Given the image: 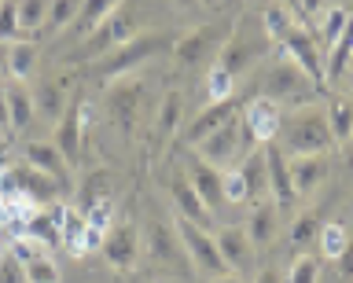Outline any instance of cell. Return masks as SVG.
I'll return each mask as SVG.
<instances>
[{
	"label": "cell",
	"mask_w": 353,
	"mask_h": 283,
	"mask_svg": "<svg viewBox=\"0 0 353 283\" xmlns=\"http://www.w3.org/2000/svg\"><path fill=\"white\" fill-rule=\"evenodd\" d=\"M272 144L280 147L287 158L291 155H327V151L335 147V136H331L327 118L320 107H302V111L287 114L280 122V133H276Z\"/></svg>",
	"instance_id": "1"
},
{
	"label": "cell",
	"mask_w": 353,
	"mask_h": 283,
	"mask_svg": "<svg viewBox=\"0 0 353 283\" xmlns=\"http://www.w3.org/2000/svg\"><path fill=\"white\" fill-rule=\"evenodd\" d=\"M192 151L203 162H210V166H217V169H236L250 151H258V144L250 140L247 125H243V114H236V118H228L221 129H214L210 136H203Z\"/></svg>",
	"instance_id": "2"
},
{
	"label": "cell",
	"mask_w": 353,
	"mask_h": 283,
	"mask_svg": "<svg viewBox=\"0 0 353 283\" xmlns=\"http://www.w3.org/2000/svg\"><path fill=\"white\" fill-rule=\"evenodd\" d=\"M173 48V37L170 34H137L132 41H125V45H118L114 52H107V56L92 59V74L99 81H110V78H125V74H132L140 67V63L154 59L159 52Z\"/></svg>",
	"instance_id": "3"
},
{
	"label": "cell",
	"mask_w": 353,
	"mask_h": 283,
	"mask_svg": "<svg viewBox=\"0 0 353 283\" xmlns=\"http://www.w3.org/2000/svg\"><path fill=\"white\" fill-rule=\"evenodd\" d=\"M261 96L265 100H272L276 107L280 103H298V107H305L309 100H316L320 89L313 81H309V74L298 67L294 59H276L269 70L261 74Z\"/></svg>",
	"instance_id": "4"
},
{
	"label": "cell",
	"mask_w": 353,
	"mask_h": 283,
	"mask_svg": "<svg viewBox=\"0 0 353 283\" xmlns=\"http://www.w3.org/2000/svg\"><path fill=\"white\" fill-rule=\"evenodd\" d=\"M176 228V235H181V243H184V254L188 261H192V269L199 272V276H225L228 265H225V258H221V250H217V239L206 232L203 224H192V221H184V217H176L173 221Z\"/></svg>",
	"instance_id": "5"
},
{
	"label": "cell",
	"mask_w": 353,
	"mask_h": 283,
	"mask_svg": "<svg viewBox=\"0 0 353 283\" xmlns=\"http://www.w3.org/2000/svg\"><path fill=\"white\" fill-rule=\"evenodd\" d=\"M269 45H272V41L265 37V30L250 34V26H247V23H239V26L228 34L225 45H221V52H217V59H214V63H221V67L232 74V78H239L243 70H250L254 63H258L265 52H269Z\"/></svg>",
	"instance_id": "6"
},
{
	"label": "cell",
	"mask_w": 353,
	"mask_h": 283,
	"mask_svg": "<svg viewBox=\"0 0 353 283\" xmlns=\"http://www.w3.org/2000/svg\"><path fill=\"white\" fill-rule=\"evenodd\" d=\"M143 100H148V81L143 78H118V85L107 89V111H110V122H114L121 133H132L143 114Z\"/></svg>",
	"instance_id": "7"
},
{
	"label": "cell",
	"mask_w": 353,
	"mask_h": 283,
	"mask_svg": "<svg viewBox=\"0 0 353 283\" xmlns=\"http://www.w3.org/2000/svg\"><path fill=\"white\" fill-rule=\"evenodd\" d=\"M232 30L225 23H206V26H192L188 34L173 37V59L176 67H199L206 63V56L221 52V45L228 41Z\"/></svg>",
	"instance_id": "8"
},
{
	"label": "cell",
	"mask_w": 353,
	"mask_h": 283,
	"mask_svg": "<svg viewBox=\"0 0 353 283\" xmlns=\"http://www.w3.org/2000/svg\"><path fill=\"white\" fill-rule=\"evenodd\" d=\"M137 37V19H132L129 12H114L110 19H103L92 34H88L81 41V52H74V59L81 63V59H99V56H107V52H114L118 45H125V41Z\"/></svg>",
	"instance_id": "9"
},
{
	"label": "cell",
	"mask_w": 353,
	"mask_h": 283,
	"mask_svg": "<svg viewBox=\"0 0 353 283\" xmlns=\"http://www.w3.org/2000/svg\"><path fill=\"white\" fill-rule=\"evenodd\" d=\"M276 48H283V56L294 59L298 67L309 74V81H313L316 89L324 92V81H327V74H324V52H320V41L309 34L305 26H291Z\"/></svg>",
	"instance_id": "10"
},
{
	"label": "cell",
	"mask_w": 353,
	"mask_h": 283,
	"mask_svg": "<svg viewBox=\"0 0 353 283\" xmlns=\"http://www.w3.org/2000/svg\"><path fill=\"white\" fill-rule=\"evenodd\" d=\"M148 254H151L154 265H162V269L192 272V261L184 254V243H181V235H176V228L159 221V217L148 221Z\"/></svg>",
	"instance_id": "11"
},
{
	"label": "cell",
	"mask_w": 353,
	"mask_h": 283,
	"mask_svg": "<svg viewBox=\"0 0 353 283\" xmlns=\"http://www.w3.org/2000/svg\"><path fill=\"white\" fill-rule=\"evenodd\" d=\"M55 147H59V155L66 158V166H77L81 162V147H85V100L81 96H70V103H66V111L59 118V125H55Z\"/></svg>",
	"instance_id": "12"
},
{
	"label": "cell",
	"mask_w": 353,
	"mask_h": 283,
	"mask_svg": "<svg viewBox=\"0 0 353 283\" xmlns=\"http://www.w3.org/2000/svg\"><path fill=\"white\" fill-rule=\"evenodd\" d=\"M99 250H103V261L110 269L125 272L137 265V254H140V232L132 221H114L110 224V232L103 235V243H99Z\"/></svg>",
	"instance_id": "13"
},
{
	"label": "cell",
	"mask_w": 353,
	"mask_h": 283,
	"mask_svg": "<svg viewBox=\"0 0 353 283\" xmlns=\"http://www.w3.org/2000/svg\"><path fill=\"white\" fill-rule=\"evenodd\" d=\"M280 122H283L280 107H276L272 100H265V96H254V100L243 107V125H247V133L258 147L272 144L276 133H280Z\"/></svg>",
	"instance_id": "14"
},
{
	"label": "cell",
	"mask_w": 353,
	"mask_h": 283,
	"mask_svg": "<svg viewBox=\"0 0 353 283\" xmlns=\"http://www.w3.org/2000/svg\"><path fill=\"white\" fill-rule=\"evenodd\" d=\"M11 177H15V191L22 199H30L33 206L37 202H55L63 191V184L48 177V173H41L37 166H26V162H11Z\"/></svg>",
	"instance_id": "15"
},
{
	"label": "cell",
	"mask_w": 353,
	"mask_h": 283,
	"mask_svg": "<svg viewBox=\"0 0 353 283\" xmlns=\"http://www.w3.org/2000/svg\"><path fill=\"white\" fill-rule=\"evenodd\" d=\"M70 81L66 78H44L33 85V114H41L48 125H59V118L66 111V103H70Z\"/></svg>",
	"instance_id": "16"
},
{
	"label": "cell",
	"mask_w": 353,
	"mask_h": 283,
	"mask_svg": "<svg viewBox=\"0 0 353 283\" xmlns=\"http://www.w3.org/2000/svg\"><path fill=\"white\" fill-rule=\"evenodd\" d=\"M188 184L195 188V195L203 199V206L210 213H217L221 206H225V191H221V169L210 166L203 158H192V166H188Z\"/></svg>",
	"instance_id": "17"
},
{
	"label": "cell",
	"mask_w": 353,
	"mask_h": 283,
	"mask_svg": "<svg viewBox=\"0 0 353 283\" xmlns=\"http://www.w3.org/2000/svg\"><path fill=\"white\" fill-rule=\"evenodd\" d=\"M287 173H291L294 195H313L327 180V155H291Z\"/></svg>",
	"instance_id": "18"
},
{
	"label": "cell",
	"mask_w": 353,
	"mask_h": 283,
	"mask_svg": "<svg viewBox=\"0 0 353 283\" xmlns=\"http://www.w3.org/2000/svg\"><path fill=\"white\" fill-rule=\"evenodd\" d=\"M22 162L26 166H37L41 173H48V177H55L66 188V173H70V166H66V158L59 155V147L52 144V140H30V144H22Z\"/></svg>",
	"instance_id": "19"
},
{
	"label": "cell",
	"mask_w": 353,
	"mask_h": 283,
	"mask_svg": "<svg viewBox=\"0 0 353 283\" xmlns=\"http://www.w3.org/2000/svg\"><path fill=\"white\" fill-rule=\"evenodd\" d=\"M239 107H243V103L236 100V96H232V100H221V103H210V107H203V114H199L195 122L188 125L184 144H188V147H195L199 140L210 136L214 129H221V125L228 122V118H236V114H239Z\"/></svg>",
	"instance_id": "20"
},
{
	"label": "cell",
	"mask_w": 353,
	"mask_h": 283,
	"mask_svg": "<svg viewBox=\"0 0 353 283\" xmlns=\"http://www.w3.org/2000/svg\"><path fill=\"white\" fill-rule=\"evenodd\" d=\"M265 166H269V195H276V210H287L298 195L287 173V155L276 144H265Z\"/></svg>",
	"instance_id": "21"
},
{
	"label": "cell",
	"mask_w": 353,
	"mask_h": 283,
	"mask_svg": "<svg viewBox=\"0 0 353 283\" xmlns=\"http://www.w3.org/2000/svg\"><path fill=\"white\" fill-rule=\"evenodd\" d=\"M217 250H221V258H225L228 272H236V276L250 272V265H254V247H250V239H247V232H243V228H225V232L217 235Z\"/></svg>",
	"instance_id": "22"
},
{
	"label": "cell",
	"mask_w": 353,
	"mask_h": 283,
	"mask_svg": "<svg viewBox=\"0 0 353 283\" xmlns=\"http://www.w3.org/2000/svg\"><path fill=\"white\" fill-rule=\"evenodd\" d=\"M239 173H243V180H247V195H250L254 206L269 199V166H265V147L250 151V155L239 162Z\"/></svg>",
	"instance_id": "23"
},
{
	"label": "cell",
	"mask_w": 353,
	"mask_h": 283,
	"mask_svg": "<svg viewBox=\"0 0 353 283\" xmlns=\"http://www.w3.org/2000/svg\"><path fill=\"white\" fill-rule=\"evenodd\" d=\"M8 96V114H11V133H26L33 122V96L26 89V81H8L4 85Z\"/></svg>",
	"instance_id": "24"
},
{
	"label": "cell",
	"mask_w": 353,
	"mask_h": 283,
	"mask_svg": "<svg viewBox=\"0 0 353 283\" xmlns=\"http://www.w3.org/2000/svg\"><path fill=\"white\" fill-rule=\"evenodd\" d=\"M181 114H184V96L170 89L159 100V114H154V140L165 144V140L176 136V125H181Z\"/></svg>",
	"instance_id": "25"
},
{
	"label": "cell",
	"mask_w": 353,
	"mask_h": 283,
	"mask_svg": "<svg viewBox=\"0 0 353 283\" xmlns=\"http://www.w3.org/2000/svg\"><path fill=\"white\" fill-rule=\"evenodd\" d=\"M173 206L181 210L184 221H192V224H210V217H214L203 206V199L195 195V188L188 184V177H173Z\"/></svg>",
	"instance_id": "26"
},
{
	"label": "cell",
	"mask_w": 353,
	"mask_h": 283,
	"mask_svg": "<svg viewBox=\"0 0 353 283\" xmlns=\"http://www.w3.org/2000/svg\"><path fill=\"white\" fill-rule=\"evenodd\" d=\"M118 4H121V0H81V12H77V19L70 23L74 37L85 41L99 23H103V19H110V15L118 12Z\"/></svg>",
	"instance_id": "27"
},
{
	"label": "cell",
	"mask_w": 353,
	"mask_h": 283,
	"mask_svg": "<svg viewBox=\"0 0 353 283\" xmlns=\"http://www.w3.org/2000/svg\"><path fill=\"white\" fill-rule=\"evenodd\" d=\"M276 206H269V202H258L250 210V221H247V228H243V232H247V239H250V247L258 250V247H269L272 239H276Z\"/></svg>",
	"instance_id": "28"
},
{
	"label": "cell",
	"mask_w": 353,
	"mask_h": 283,
	"mask_svg": "<svg viewBox=\"0 0 353 283\" xmlns=\"http://www.w3.org/2000/svg\"><path fill=\"white\" fill-rule=\"evenodd\" d=\"M59 247L74 250V254H81V250L92 247V239H88V224H85V213H81V210H63V213H59Z\"/></svg>",
	"instance_id": "29"
},
{
	"label": "cell",
	"mask_w": 353,
	"mask_h": 283,
	"mask_svg": "<svg viewBox=\"0 0 353 283\" xmlns=\"http://www.w3.org/2000/svg\"><path fill=\"white\" fill-rule=\"evenodd\" d=\"M324 118H327V129L335 136V144L353 136V96H331L327 107H324Z\"/></svg>",
	"instance_id": "30"
},
{
	"label": "cell",
	"mask_w": 353,
	"mask_h": 283,
	"mask_svg": "<svg viewBox=\"0 0 353 283\" xmlns=\"http://www.w3.org/2000/svg\"><path fill=\"white\" fill-rule=\"evenodd\" d=\"M350 63H353V12L346 19V30H342V37L335 41V48L327 52V81H339V78H346V70H350Z\"/></svg>",
	"instance_id": "31"
},
{
	"label": "cell",
	"mask_w": 353,
	"mask_h": 283,
	"mask_svg": "<svg viewBox=\"0 0 353 283\" xmlns=\"http://www.w3.org/2000/svg\"><path fill=\"white\" fill-rule=\"evenodd\" d=\"M33 70H37V45L30 41L8 45V81H26Z\"/></svg>",
	"instance_id": "32"
},
{
	"label": "cell",
	"mask_w": 353,
	"mask_h": 283,
	"mask_svg": "<svg viewBox=\"0 0 353 283\" xmlns=\"http://www.w3.org/2000/svg\"><path fill=\"white\" fill-rule=\"evenodd\" d=\"M59 213L63 210H55V213H33L26 224H22V235L33 239V243H41V247H59Z\"/></svg>",
	"instance_id": "33"
},
{
	"label": "cell",
	"mask_w": 353,
	"mask_h": 283,
	"mask_svg": "<svg viewBox=\"0 0 353 283\" xmlns=\"http://www.w3.org/2000/svg\"><path fill=\"white\" fill-rule=\"evenodd\" d=\"M316 239H320V254H324L327 261H339L342 254H346V247H350V232L339 221H324L320 232H316Z\"/></svg>",
	"instance_id": "34"
},
{
	"label": "cell",
	"mask_w": 353,
	"mask_h": 283,
	"mask_svg": "<svg viewBox=\"0 0 353 283\" xmlns=\"http://www.w3.org/2000/svg\"><path fill=\"white\" fill-rule=\"evenodd\" d=\"M291 26H298V23H294V15L287 12L283 4H269V8H265V15H261V30H265V37H269L272 45H280L283 34H287Z\"/></svg>",
	"instance_id": "35"
},
{
	"label": "cell",
	"mask_w": 353,
	"mask_h": 283,
	"mask_svg": "<svg viewBox=\"0 0 353 283\" xmlns=\"http://www.w3.org/2000/svg\"><path fill=\"white\" fill-rule=\"evenodd\" d=\"M48 8L52 0H15V12H19V30L30 34V30H41L48 23Z\"/></svg>",
	"instance_id": "36"
},
{
	"label": "cell",
	"mask_w": 353,
	"mask_h": 283,
	"mask_svg": "<svg viewBox=\"0 0 353 283\" xmlns=\"http://www.w3.org/2000/svg\"><path fill=\"white\" fill-rule=\"evenodd\" d=\"M236 96V78L221 67V63H214L206 74V100L210 103H221V100H232Z\"/></svg>",
	"instance_id": "37"
},
{
	"label": "cell",
	"mask_w": 353,
	"mask_h": 283,
	"mask_svg": "<svg viewBox=\"0 0 353 283\" xmlns=\"http://www.w3.org/2000/svg\"><path fill=\"white\" fill-rule=\"evenodd\" d=\"M320 224H324V217H320L316 210H309V213H302L298 221L291 224V235H287V247L291 250H302L309 239H313L316 232H320Z\"/></svg>",
	"instance_id": "38"
},
{
	"label": "cell",
	"mask_w": 353,
	"mask_h": 283,
	"mask_svg": "<svg viewBox=\"0 0 353 283\" xmlns=\"http://www.w3.org/2000/svg\"><path fill=\"white\" fill-rule=\"evenodd\" d=\"M22 272H26V283H59V265L44 254H33L26 265H22Z\"/></svg>",
	"instance_id": "39"
},
{
	"label": "cell",
	"mask_w": 353,
	"mask_h": 283,
	"mask_svg": "<svg viewBox=\"0 0 353 283\" xmlns=\"http://www.w3.org/2000/svg\"><path fill=\"white\" fill-rule=\"evenodd\" d=\"M103 199H110V173L107 169H96L92 177L81 184V213L88 210V206L103 202Z\"/></svg>",
	"instance_id": "40"
},
{
	"label": "cell",
	"mask_w": 353,
	"mask_h": 283,
	"mask_svg": "<svg viewBox=\"0 0 353 283\" xmlns=\"http://www.w3.org/2000/svg\"><path fill=\"white\" fill-rule=\"evenodd\" d=\"M320 276V258L316 254H298L291 261V269H287L283 283H316Z\"/></svg>",
	"instance_id": "41"
},
{
	"label": "cell",
	"mask_w": 353,
	"mask_h": 283,
	"mask_svg": "<svg viewBox=\"0 0 353 283\" xmlns=\"http://www.w3.org/2000/svg\"><path fill=\"white\" fill-rule=\"evenodd\" d=\"M221 191H225V202H232V206L250 202V195H247V180H243L239 166H236V169H221Z\"/></svg>",
	"instance_id": "42"
},
{
	"label": "cell",
	"mask_w": 353,
	"mask_h": 283,
	"mask_svg": "<svg viewBox=\"0 0 353 283\" xmlns=\"http://www.w3.org/2000/svg\"><path fill=\"white\" fill-rule=\"evenodd\" d=\"M346 19H350V12L346 8H331V12L324 15V59H327V52L335 48V41L342 37V30H346Z\"/></svg>",
	"instance_id": "43"
},
{
	"label": "cell",
	"mask_w": 353,
	"mask_h": 283,
	"mask_svg": "<svg viewBox=\"0 0 353 283\" xmlns=\"http://www.w3.org/2000/svg\"><path fill=\"white\" fill-rule=\"evenodd\" d=\"M77 12H81V0H52L48 8V26H70Z\"/></svg>",
	"instance_id": "44"
},
{
	"label": "cell",
	"mask_w": 353,
	"mask_h": 283,
	"mask_svg": "<svg viewBox=\"0 0 353 283\" xmlns=\"http://www.w3.org/2000/svg\"><path fill=\"white\" fill-rule=\"evenodd\" d=\"M19 30V12H15V0H0V41H11Z\"/></svg>",
	"instance_id": "45"
},
{
	"label": "cell",
	"mask_w": 353,
	"mask_h": 283,
	"mask_svg": "<svg viewBox=\"0 0 353 283\" xmlns=\"http://www.w3.org/2000/svg\"><path fill=\"white\" fill-rule=\"evenodd\" d=\"M0 283H26V272H22V265L15 261L11 250L0 254Z\"/></svg>",
	"instance_id": "46"
},
{
	"label": "cell",
	"mask_w": 353,
	"mask_h": 283,
	"mask_svg": "<svg viewBox=\"0 0 353 283\" xmlns=\"http://www.w3.org/2000/svg\"><path fill=\"white\" fill-rule=\"evenodd\" d=\"M254 283H283V276L276 272L272 265H265V269H258V276H254Z\"/></svg>",
	"instance_id": "47"
},
{
	"label": "cell",
	"mask_w": 353,
	"mask_h": 283,
	"mask_svg": "<svg viewBox=\"0 0 353 283\" xmlns=\"http://www.w3.org/2000/svg\"><path fill=\"white\" fill-rule=\"evenodd\" d=\"M0 133H11V114H8V96L0 89Z\"/></svg>",
	"instance_id": "48"
},
{
	"label": "cell",
	"mask_w": 353,
	"mask_h": 283,
	"mask_svg": "<svg viewBox=\"0 0 353 283\" xmlns=\"http://www.w3.org/2000/svg\"><path fill=\"white\" fill-rule=\"evenodd\" d=\"M335 265L342 269V276H353V243L346 247V254H342V258L335 261Z\"/></svg>",
	"instance_id": "49"
},
{
	"label": "cell",
	"mask_w": 353,
	"mask_h": 283,
	"mask_svg": "<svg viewBox=\"0 0 353 283\" xmlns=\"http://www.w3.org/2000/svg\"><path fill=\"white\" fill-rule=\"evenodd\" d=\"M320 8H324V0H302V12H305L309 19H313V15L320 12Z\"/></svg>",
	"instance_id": "50"
},
{
	"label": "cell",
	"mask_w": 353,
	"mask_h": 283,
	"mask_svg": "<svg viewBox=\"0 0 353 283\" xmlns=\"http://www.w3.org/2000/svg\"><path fill=\"white\" fill-rule=\"evenodd\" d=\"M214 283H243V276H236V272H225V276H217Z\"/></svg>",
	"instance_id": "51"
},
{
	"label": "cell",
	"mask_w": 353,
	"mask_h": 283,
	"mask_svg": "<svg viewBox=\"0 0 353 283\" xmlns=\"http://www.w3.org/2000/svg\"><path fill=\"white\" fill-rule=\"evenodd\" d=\"M0 74H8V45H0Z\"/></svg>",
	"instance_id": "52"
},
{
	"label": "cell",
	"mask_w": 353,
	"mask_h": 283,
	"mask_svg": "<svg viewBox=\"0 0 353 283\" xmlns=\"http://www.w3.org/2000/svg\"><path fill=\"white\" fill-rule=\"evenodd\" d=\"M0 166H8V151H4V140H0Z\"/></svg>",
	"instance_id": "53"
},
{
	"label": "cell",
	"mask_w": 353,
	"mask_h": 283,
	"mask_svg": "<svg viewBox=\"0 0 353 283\" xmlns=\"http://www.w3.org/2000/svg\"><path fill=\"white\" fill-rule=\"evenodd\" d=\"M176 4H184V8H195V4H199V0H176Z\"/></svg>",
	"instance_id": "54"
},
{
	"label": "cell",
	"mask_w": 353,
	"mask_h": 283,
	"mask_svg": "<svg viewBox=\"0 0 353 283\" xmlns=\"http://www.w3.org/2000/svg\"><path fill=\"white\" fill-rule=\"evenodd\" d=\"M206 4H214V0H206Z\"/></svg>",
	"instance_id": "55"
},
{
	"label": "cell",
	"mask_w": 353,
	"mask_h": 283,
	"mask_svg": "<svg viewBox=\"0 0 353 283\" xmlns=\"http://www.w3.org/2000/svg\"><path fill=\"white\" fill-rule=\"evenodd\" d=\"M0 254H4V247H0Z\"/></svg>",
	"instance_id": "56"
}]
</instances>
